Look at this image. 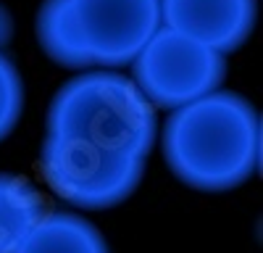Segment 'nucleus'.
<instances>
[{"instance_id": "nucleus-1", "label": "nucleus", "mask_w": 263, "mask_h": 253, "mask_svg": "<svg viewBox=\"0 0 263 253\" xmlns=\"http://www.w3.org/2000/svg\"><path fill=\"white\" fill-rule=\"evenodd\" d=\"M260 156V119L237 93L216 90L177 109L163 127V158L187 187L224 193L253 177Z\"/></svg>"}, {"instance_id": "nucleus-2", "label": "nucleus", "mask_w": 263, "mask_h": 253, "mask_svg": "<svg viewBox=\"0 0 263 253\" xmlns=\"http://www.w3.org/2000/svg\"><path fill=\"white\" fill-rule=\"evenodd\" d=\"M158 132L153 103L116 71H84L55 93L48 137L77 140L108 153L147 158Z\"/></svg>"}, {"instance_id": "nucleus-3", "label": "nucleus", "mask_w": 263, "mask_h": 253, "mask_svg": "<svg viewBox=\"0 0 263 253\" xmlns=\"http://www.w3.org/2000/svg\"><path fill=\"white\" fill-rule=\"evenodd\" d=\"M40 161L45 182L58 198L90 211L119 206L145 174V158L61 137H45Z\"/></svg>"}, {"instance_id": "nucleus-4", "label": "nucleus", "mask_w": 263, "mask_h": 253, "mask_svg": "<svg viewBox=\"0 0 263 253\" xmlns=\"http://www.w3.org/2000/svg\"><path fill=\"white\" fill-rule=\"evenodd\" d=\"M135 82L153 109L177 111L211 93L227 77V61L200 42L161 27L132 61Z\"/></svg>"}, {"instance_id": "nucleus-5", "label": "nucleus", "mask_w": 263, "mask_h": 253, "mask_svg": "<svg viewBox=\"0 0 263 253\" xmlns=\"http://www.w3.org/2000/svg\"><path fill=\"white\" fill-rule=\"evenodd\" d=\"M84 66L132 63L161 29V0H63Z\"/></svg>"}, {"instance_id": "nucleus-6", "label": "nucleus", "mask_w": 263, "mask_h": 253, "mask_svg": "<svg viewBox=\"0 0 263 253\" xmlns=\"http://www.w3.org/2000/svg\"><path fill=\"white\" fill-rule=\"evenodd\" d=\"M255 13V0H161V27L221 56L250 37Z\"/></svg>"}, {"instance_id": "nucleus-7", "label": "nucleus", "mask_w": 263, "mask_h": 253, "mask_svg": "<svg viewBox=\"0 0 263 253\" xmlns=\"http://www.w3.org/2000/svg\"><path fill=\"white\" fill-rule=\"evenodd\" d=\"M48 214V198L34 182L0 174V253H16Z\"/></svg>"}, {"instance_id": "nucleus-8", "label": "nucleus", "mask_w": 263, "mask_h": 253, "mask_svg": "<svg viewBox=\"0 0 263 253\" xmlns=\"http://www.w3.org/2000/svg\"><path fill=\"white\" fill-rule=\"evenodd\" d=\"M16 253H108V243L84 216L50 211Z\"/></svg>"}, {"instance_id": "nucleus-9", "label": "nucleus", "mask_w": 263, "mask_h": 253, "mask_svg": "<svg viewBox=\"0 0 263 253\" xmlns=\"http://www.w3.org/2000/svg\"><path fill=\"white\" fill-rule=\"evenodd\" d=\"M37 37L40 45L55 63L66 69H84V61L74 45V37L66 21L63 0H45L37 13Z\"/></svg>"}, {"instance_id": "nucleus-10", "label": "nucleus", "mask_w": 263, "mask_h": 253, "mask_svg": "<svg viewBox=\"0 0 263 253\" xmlns=\"http://www.w3.org/2000/svg\"><path fill=\"white\" fill-rule=\"evenodd\" d=\"M24 109V82L13 63L0 53V140L8 137Z\"/></svg>"}, {"instance_id": "nucleus-11", "label": "nucleus", "mask_w": 263, "mask_h": 253, "mask_svg": "<svg viewBox=\"0 0 263 253\" xmlns=\"http://www.w3.org/2000/svg\"><path fill=\"white\" fill-rule=\"evenodd\" d=\"M11 34V24H8V16L6 11H0V45L6 42V37Z\"/></svg>"}]
</instances>
